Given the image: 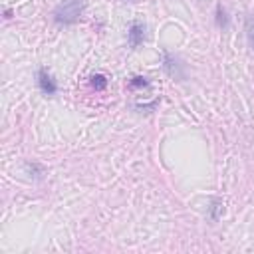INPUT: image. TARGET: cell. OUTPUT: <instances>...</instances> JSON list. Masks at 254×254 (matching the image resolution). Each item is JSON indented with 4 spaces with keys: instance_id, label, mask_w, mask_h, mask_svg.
Instances as JSON below:
<instances>
[{
    "instance_id": "cell-1",
    "label": "cell",
    "mask_w": 254,
    "mask_h": 254,
    "mask_svg": "<svg viewBox=\"0 0 254 254\" xmlns=\"http://www.w3.org/2000/svg\"><path fill=\"white\" fill-rule=\"evenodd\" d=\"M83 8H85L83 0H62L54 10V20L58 24H64V26L75 24L81 18Z\"/></svg>"
},
{
    "instance_id": "cell-2",
    "label": "cell",
    "mask_w": 254,
    "mask_h": 254,
    "mask_svg": "<svg viewBox=\"0 0 254 254\" xmlns=\"http://www.w3.org/2000/svg\"><path fill=\"white\" fill-rule=\"evenodd\" d=\"M163 69L167 71V75H171V77H175V79H185V77H187L181 60L175 58V56H173L171 52H167V50L163 52Z\"/></svg>"
},
{
    "instance_id": "cell-3",
    "label": "cell",
    "mask_w": 254,
    "mask_h": 254,
    "mask_svg": "<svg viewBox=\"0 0 254 254\" xmlns=\"http://www.w3.org/2000/svg\"><path fill=\"white\" fill-rule=\"evenodd\" d=\"M36 77H38V85H40L42 93H46V95H54V93L58 91V83H56V79L50 75V71H48V69L40 67Z\"/></svg>"
},
{
    "instance_id": "cell-4",
    "label": "cell",
    "mask_w": 254,
    "mask_h": 254,
    "mask_svg": "<svg viewBox=\"0 0 254 254\" xmlns=\"http://www.w3.org/2000/svg\"><path fill=\"white\" fill-rule=\"evenodd\" d=\"M145 40V26L141 22H133L127 30V42L131 48H139Z\"/></svg>"
},
{
    "instance_id": "cell-5",
    "label": "cell",
    "mask_w": 254,
    "mask_h": 254,
    "mask_svg": "<svg viewBox=\"0 0 254 254\" xmlns=\"http://www.w3.org/2000/svg\"><path fill=\"white\" fill-rule=\"evenodd\" d=\"M214 20H216V26H218V28H228V14H226V10H224L222 4H216Z\"/></svg>"
},
{
    "instance_id": "cell-6",
    "label": "cell",
    "mask_w": 254,
    "mask_h": 254,
    "mask_svg": "<svg viewBox=\"0 0 254 254\" xmlns=\"http://www.w3.org/2000/svg\"><path fill=\"white\" fill-rule=\"evenodd\" d=\"M89 83H91V87H93L95 91H103V89L107 87V77H105L103 73H93V75L89 77Z\"/></svg>"
},
{
    "instance_id": "cell-7",
    "label": "cell",
    "mask_w": 254,
    "mask_h": 254,
    "mask_svg": "<svg viewBox=\"0 0 254 254\" xmlns=\"http://www.w3.org/2000/svg\"><path fill=\"white\" fill-rule=\"evenodd\" d=\"M222 212H224V204H222V200L212 198V202H210V212H208L210 218H212V220H218Z\"/></svg>"
},
{
    "instance_id": "cell-8",
    "label": "cell",
    "mask_w": 254,
    "mask_h": 254,
    "mask_svg": "<svg viewBox=\"0 0 254 254\" xmlns=\"http://www.w3.org/2000/svg\"><path fill=\"white\" fill-rule=\"evenodd\" d=\"M151 85V81L147 79V77H143V75H133L131 79H129V87L131 89H137V87H149Z\"/></svg>"
},
{
    "instance_id": "cell-9",
    "label": "cell",
    "mask_w": 254,
    "mask_h": 254,
    "mask_svg": "<svg viewBox=\"0 0 254 254\" xmlns=\"http://www.w3.org/2000/svg\"><path fill=\"white\" fill-rule=\"evenodd\" d=\"M244 30H246V38H248V42H250V46H252V50H254V18H252V16L246 18Z\"/></svg>"
},
{
    "instance_id": "cell-10",
    "label": "cell",
    "mask_w": 254,
    "mask_h": 254,
    "mask_svg": "<svg viewBox=\"0 0 254 254\" xmlns=\"http://www.w3.org/2000/svg\"><path fill=\"white\" fill-rule=\"evenodd\" d=\"M24 167H26V171H28V173H30L34 179H42V175H44V169H42L38 163H26Z\"/></svg>"
}]
</instances>
